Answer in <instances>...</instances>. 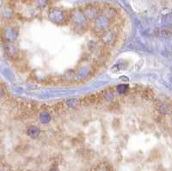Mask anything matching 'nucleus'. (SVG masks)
I'll return each mask as SVG.
<instances>
[{
    "mask_svg": "<svg viewBox=\"0 0 172 171\" xmlns=\"http://www.w3.org/2000/svg\"><path fill=\"white\" fill-rule=\"evenodd\" d=\"M50 171H57L56 169H52V170H50Z\"/></svg>",
    "mask_w": 172,
    "mask_h": 171,
    "instance_id": "1",
    "label": "nucleus"
}]
</instances>
